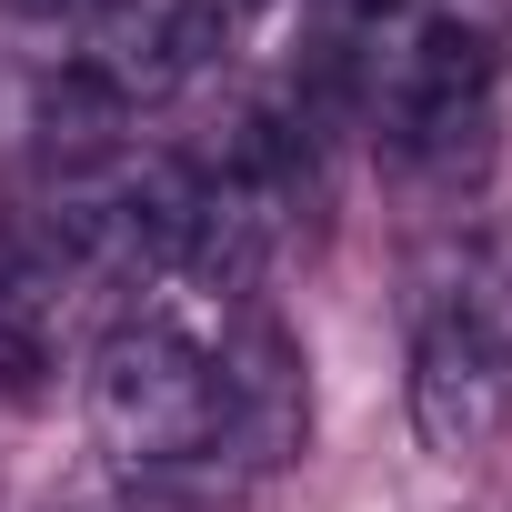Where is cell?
<instances>
[{
  "label": "cell",
  "instance_id": "1",
  "mask_svg": "<svg viewBox=\"0 0 512 512\" xmlns=\"http://www.w3.org/2000/svg\"><path fill=\"white\" fill-rule=\"evenodd\" d=\"M91 432L131 472H191L221 442V352L161 312L121 322L91 352Z\"/></svg>",
  "mask_w": 512,
  "mask_h": 512
},
{
  "label": "cell",
  "instance_id": "2",
  "mask_svg": "<svg viewBox=\"0 0 512 512\" xmlns=\"http://www.w3.org/2000/svg\"><path fill=\"white\" fill-rule=\"evenodd\" d=\"M512 422V272H462L412 312V432L442 462L492 452Z\"/></svg>",
  "mask_w": 512,
  "mask_h": 512
},
{
  "label": "cell",
  "instance_id": "3",
  "mask_svg": "<svg viewBox=\"0 0 512 512\" xmlns=\"http://www.w3.org/2000/svg\"><path fill=\"white\" fill-rule=\"evenodd\" d=\"M312 432V382H302V342L282 322L251 312L231 342H221V442L211 462H241V472H272L292 462Z\"/></svg>",
  "mask_w": 512,
  "mask_h": 512
},
{
  "label": "cell",
  "instance_id": "4",
  "mask_svg": "<svg viewBox=\"0 0 512 512\" xmlns=\"http://www.w3.org/2000/svg\"><path fill=\"white\" fill-rule=\"evenodd\" d=\"M11 21H31V31H71V21H111V11H131V0H0Z\"/></svg>",
  "mask_w": 512,
  "mask_h": 512
}]
</instances>
